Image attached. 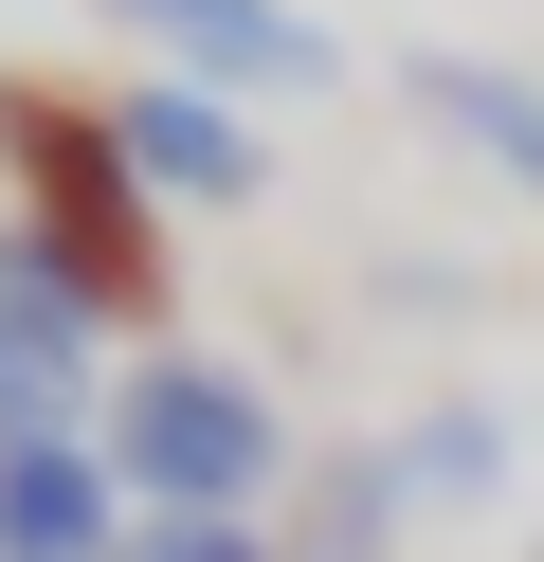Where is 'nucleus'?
I'll return each mask as SVG.
<instances>
[{"label": "nucleus", "mask_w": 544, "mask_h": 562, "mask_svg": "<svg viewBox=\"0 0 544 562\" xmlns=\"http://www.w3.org/2000/svg\"><path fill=\"white\" fill-rule=\"evenodd\" d=\"M0 182H19V236L109 308V327H164V200L127 182L109 110H73V91L0 74Z\"/></svg>", "instance_id": "nucleus-1"}, {"label": "nucleus", "mask_w": 544, "mask_h": 562, "mask_svg": "<svg viewBox=\"0 0 544 562\" xmlns=\"http://www.w3.org/2000/svg\"><path fill=\"white\" fill-rule=\"evenodd\" d=\"M91 453L127 472V508H218V526H254V508L290 490V417H273V381H254V363H200V345H145V363L109 381Z\"/></svg>", "instance_id": "nucleus-2"}, {"label": "nucleus", "mask_w": 544, "mask_h": 562, "mask_svg": "<svg viewBox=\"0 0 544 562\" xmlns=\"http://www.w3.org/2000/svg\"><path fill=\"white\" fill-rule=\"evenodd\" d=\"M109 146H127V182L164 200V218L273 200V127H254L236 91H200V74H127V91H109Z\"/></svg>", "instance_id": "nucleus-3"}, {"label": "nucleus", "mask_w": 544, "mask_h": 562, "mask_svg": "<svg viewBox=\"0 0 544 562\" xmlns=\"http://www.w3.org/2000/svg\"><path fill=\"white\" fill-rule=\"evenodd\" d=\"M91 345H109V308L0 218V453H19V436H91V417H109V400H91Z\"/></svg>", "instance_id": "nucleus-4"}, {"label": "nucleus", "mask_w": 544, "mask_h": 562, "mask_svg": "<svg viewBox=\"0 0 544 562\" xmlns=\"http://www.w3.org/2000/svg\"><path fill=\"white\" fill-rule=\"evenodd\" d=\"M109 19L200 91H326V19H290V0H109Z\"/></svg>", "instance_id": "nucleus-5"}, {"label": "nucleus", "mask_w": 544, "mask_h": 562, "mask_svg": "<svg viewBox=\"0 0 544 562\" xmlns=\"http://www.w3.org/2000/svg\"><path fill=\"white\" fill-rule=\"evenodd\" d=\"M127 472H109V453L91 436H19V453H0V562H109V544H127Z\"/></svg>", "instance_id": "nucleus-6"}, {"label": "nucleus", "mask_w": 544, "mask_h": 562, "mask_svg": "<svg viewBox=\"0 0 544 562\" xmlns=\"http://www.w3.org/2000/svg\"><path fill=\"white\" fill-rule=\"evenodd\" d=\"M399 91H418L435 146H471L508 200H544V74H508V55H418Z\"/></svg>", "instance_id": "nucleus-7"}, {"label": "nucleus", "mask_w": 544, "mask_h": 562, "mask_svg": "<svg viewBox=\"0 0 544 562\" xmlns=\"http://www.w3.org/2000/svg\"><path fill=\"white\" fill-rule=\"evenodd\" d=\"M399 526H418V490H399L381 436L309 453V526H290V562H399Z\"/></svg>", "instance_id": "nucleus-8"}, {"label": "nucleus", "mask_w": 544, "mask_h": 562, "mask_svg": "<svg viewBox=\"0 0 544 562\" xmlns=\"http://www.w3.org/2000/svg\"><path fill=\"white\" fill-rule=\"evenodd\" d=\"M381 453H399V490H418V508H490V490H508V417H490V400H418Z\"/></svg>", "instance_id": "nucleus-9"}, {"label": "nucleus", "mask_w": 544, "mask_h": 562, "mask_svg": "<svg viewBox=\"0 0 544 562\" xmlns=\"http://www.w3.org/2000/svg\"><path fill=\"white\" fill-rule=\"evenodd\" d=\"M109 562H290V544H273V526H218V508H145Z\"/></svg>", "instance_id": "nucleus-10"}]
</instances>
